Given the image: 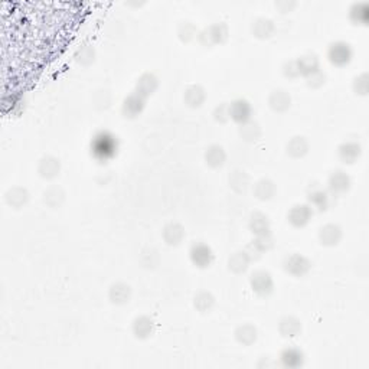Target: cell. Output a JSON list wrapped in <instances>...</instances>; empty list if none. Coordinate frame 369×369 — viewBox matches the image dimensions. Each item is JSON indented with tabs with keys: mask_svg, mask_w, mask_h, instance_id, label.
<instances>
[{
	"mask_svg": "<svg viewBox=\"0 0 369 369\" xmlns=\"http://www.w3.org/2000/svg\"><path fill=\"white\" fill-rule=\"evenodd\" d=\"M102 136L97 137L95 140V144H94V152L97 154H101L102 156V149H105V154L107 157L113 154V150H114V142H113V137H105V143H102Z\"/></svg>",
	"mask_w": 369,
	"mask_h": 369,
	"instance_id": "cell-1",
	"label": "cell"
}]
</instances>
